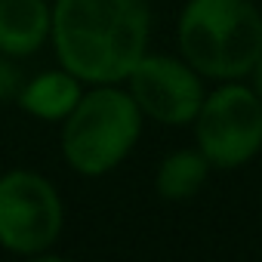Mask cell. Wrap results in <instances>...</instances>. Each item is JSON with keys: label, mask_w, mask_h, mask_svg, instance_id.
Returning <instances> with one entry per match:
<instances>
[{"label": "cell", "mask_w": 262, "mask_h": 262, "mask_svg": "<svg viewBox=\"0 0 262 262\" xmlns=\"http://www.w3.org/2000/svg\"><path fill=\"white\" fill-rule=\"evenodd\" d=\"M201 77L204 74L185 59L145 53L139 65L129 71L126 90L145 117L167 126H182V123H194L207 99Z\"/></svg>", "instance_id": "cell-6"}, {"label": "cell", "mask_w": 262, "mask_h": 262, "mask_svg": "<svg viewBox=\"0 0 262 262\" xmlns=\"http://www.w3.org/2000/svg\"><path fill=\"white\" fill-rule=\"evenodd\" d=\"M83 80L77 74H71L65 65L56 71H43L34 80H25L22 93H19V105L22 111H28L37 120H50V123H62L80 102L83 96Z\"/></svg>", "instance_id": "cell-8"}, {"label": "cell", "mask_w": 262, "mask_h": 262, "mask_svg": "<svg viewBox=\"0 0 262 262\" xmlns=\"http://www.w3.org/2000/svg\"><path fill=\"white\" fill-rule=\"evenodd\" d=\"M142 108L117 83H93L62 120V155L80 176L111 173L139 142Z\"/></svg>", "instance_id": "cell-3"}, {"label": "cell", "mask_w": 262, "mask_h": 262, "mask_svg": "<svg viewBox=\"0 0 262 262\" xmlns=\"http://www.w3.org/2000/svg\"><path fill=\"white\" fill-rule=\"evenodd\" d=\"M25 80H22V71L13 65V56L0 53V102L7 99H19Z\"/></svg>", "instance_id": "cell-10"}, {"label": "cell", "mask_w": 262, "mask_h": 262, "mask_svg": "<svg viewBox=\"0 0 262 262\" xmlns=\"http://www.w3.org/2000/svg\"><path fill=\"white\" fill-rule=\"evenodd\" d=\"M250 77H253V90H256V93H259V99H262V56H259V62L253 65Z\"/></svg>", "instance_id": "cell-11"}, {"label": "cell", "mask_w": 262, "mask_h": 262, "mask_svg": "<svg viewBox=\"0 0 262 262\" xmlns=\"http://www.w3.org/2000/svg\"><path fill=\"white\" fill-rule=\"evenodd\" d=\"M176 40L182 59L204 77L237 80L262 56V16L250 0H188Z\"/></svg>", "instance_id": "cell-2"}, {"label": "cell", "mask_w": 262, "mask_h": 262, "mask_svg": "<svg viewBox=\"0 0 262 262\" xmlns=\"http://www.w3.org/2000/svg\"><path fill=\"white\" fill-rule=\"evenodd\" d=\"M210 170H213V164L207 161V155L201 148H179L161 161L155 188L167 201H188L204 188Z\"/></svg>", "instance_id": "cell-9"}, {"label": "cell", "mask_w": 262, "mask_h": 262, "mask_svg": "<svg viewBox=\"0 0 262 262\" xmlns=\"http://www.w3.org/2000/svg\"><path fill=\"white\" fill-rule=\"evenodd\" d=\"M151 10L145 0H56L53 47L83 83H123L148 53Z\"/></svg>", "instance_id": "cell-1"}, {"label": "cell", "mask_w": 262, "mask_h": 262, "mask_svg": "<svg viewBox=\"0 0 262 262\" xmlns=\"http://www.w3.org/2000/svg\"><path fill=\"white\" fill-rule=\"evenodd\" d=\"M198 148L216 170H234L250 164L262 151V99L253 86L222 80L207 93L194 117Z\"/></svg>", "instance_id": "cell-4"}, {"label": "cell", "mask_w": 262, "mask_h": 262, "mask_svg": "<svg viewBox=\"0 0 262 262\" xmlns=\"http://www.w3.org/2000/svg\"><path fill=\"white\" fill-rule=\"evenodd\" d=\"M53 37V7L47 0H0V53L13 59L37 53Z\"/></svg>", "instance_id": "cell-7"}, {"label": "cell", "mask_w": 262, "mask_h": 262, "mask_svg": "<svg viewBox=\"0 0 262 262\" xmlns=\"http://www.w3.org/2000/svg\"><path fill=\"white\" fill-rule=\"evenodd\" d=\"M65 225V207L50 179L31 170L0 176V247L16 256L47 253Z\"/></svg>", "instance_id": "cell-5"}]
</instances>
